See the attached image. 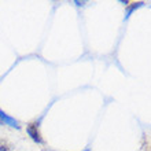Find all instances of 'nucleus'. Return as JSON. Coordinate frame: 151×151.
I'll return each instance as SVG.
<instances>
[{
    "label": "nucleus",
    "mask_w": 151,
    "mask_h": 151,
    "mask_svg": "<svg viewBox=\"0 0 151 151\" xmlns=\"http://www.w3.org/2000/svg\"><path fill=\"white\" fill-rule=\"evenodd\" d=\"M26 132H28V135L30 136V139L33 140V142H36V143L39 144H43V137H41V135H40L39 129H37V125H35V124H29L28 128H26Z\"/></svg>",
    "instance_id": "nucleus-1"
},
{
    "label": "nucleus",
    "mask_w": 151,
    "mask_h": 151,
    "mask_svg": "<svg viewBox=\"0 0 151 151\" xmlns=\"http://www.w3.org/2000/svg\"><path fill=\"white\" fill-rule=\"evenodd\" d=\"M0 121L4 124V125H8V127H11V128H15V129H19V122L17 121L14 117H11V115H8L6 114V113L0 109Z\"/></svg>",
    "instance_id": "nucleus-2"
},
{
    "label": "nucleus",
    "mask_w": 151,
    "mask_h": 151,
    "mask_svg": "<svg viewBox=\"0 0 151 151\" xmlns=\"http://www.w3.org/2000/svg\"><path fill=\"white\" fill-rule=\"evenodd\" d=\"M143 6H144V3H143V1H139V3H135V4H133V6H132L131 8H128L127 15H125V19H128V18H129V17L132 15V12L135 11V10H137V8H139V7H143Z\"/></svg>",
    "instance_id": "nucleus-3"
},
{
    "label": "nucleus",
    "mask_w": 151,
    "mask_h": 151,
    "mask_svg": "<svg viewBox=\"0 0 151 151\" xmlns=\"http://www.w3.org/2000/svg\"><path fill=\"white\" fill-rule=\"evenodd\" d=\"M0 151H8V148H3V146H0Z\"/></svg>",
    "instance_id": "nucleus-4"
},
{
    "label": "nucleus",
    "mask_w": 151,
    "mask_h": 151,
    "mask_svg": "<svg viewBox=\"0 0 151 151\" xmlns=\"http://www.w3.org/2000/svg\"><path fill=\"white\" fill-rule=\"evenodd\" d=\"M83 151H92V150H91V148H89V147H87V148H85V150H83Z\"/></svg>",
    "instance_id": "nucleus-5"
}]
</instances>
